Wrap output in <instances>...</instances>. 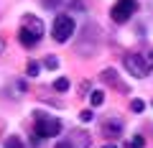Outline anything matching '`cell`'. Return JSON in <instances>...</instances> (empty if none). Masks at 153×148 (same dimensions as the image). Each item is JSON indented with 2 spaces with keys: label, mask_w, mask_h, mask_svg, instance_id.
Segmentation results:
<instances>
[{
  "label": "cell",
  "mask_w": 153,
  "mask_h": 148,
  "mask_svg": "<svg viewBox=\"0 0 153 148\" xmlns=\"http://www.w3.org/2000/svg\"><path fill=\"white\" fill-rule=\"evenodd\" d=\"M74 33V18L69 13H56L54 26H51V36H54L56 44H66Z\"/></svg>",
  "instance_id": "cell-3"
},
{
  "label": "cell",
  "mask_w": 153,
  "mask_h": 148,
  "mask_svg": "<svg viewBox=\"0 0 153 148\" xmlns=\"http://www.w3.org/2000/svg\"><path fill=\"white\" fill-rule=\"evenodd\" d=\"M125 148H146V138L143 135H133L130 141L125 143Z\"/></svg>",
  "instance_id": "cell-12"
},
{
  "label": "cell",
  "mask_w": 153,
  "mask_h": 148,
  "mask_svg": "<svg viewBox=\"0 0 153 148\" xmlns=\"http://www.w3.org/2000/svg\"><path fill=\"white\" fill-rule=\"evenodd\" d=\"M56 148H89V133L84 130H71L69 135H64Z\"/></svg>",
  "instance_id": "cell-5"
},
{
  "label": "cell",
  "mask_w": 153,
  "mask_h": 148,
  "mask_svg": "<svg viewBox=\"0 0 153 148\" xmlns=\"http://www.w3.org/2000/svg\"><path fill=\"white\" fill-rule=\"evenodd\" d=\"M79 120H82V123H89V120H92V110H82V112H79Z\"/></svg>",
  "instance_id": "cell-17"
},
{
  "label": "cell",
  "mask_w": 153,
  "mask_h": 148,
  "mask_svg": "<svg viewBox=\"0 0 153 148\" xmlns=\"http://www.w3.org/2000/svg\"><path fill=\"white\" fill-rule=\"evenodd\" d=\"M44 5L56 13H71V10H84L82 0H44Z\"/></svg>",
  "instance_id": "cell-6"
},
{
  "label": "cell",
  "mask_w": 153,
  "mask_h": 148,
  "mask_svg": "<svg viewBox=\"0 0 153 148\" xmlns=\"http://www.w3.org/2000/svg\"><path fill=\"white\" fill-rule=\"evenodd\" d=\"M151 105H153V102H151Z\"/></svg>",
  "instance_id": "cell-21"
},
{
  "label": "cell",
  "mask_w": 153,
  "mask_h": 148,
  "mask_svg": "<svg viewBox=\"0 0 153 148\" xmlns=\"http://www.w3.org/2000/svg\"><path fill=\"white\" fill-rule=\"evenodd\" d=\"M18 41H21V46H26V49H33V46L38 44L31 33H26V31H18Z\"/></svg>",
  "instance_id": "cell-9"
},
{
  "label": "cell",
  "mask_w": 153,
  "mask_h": 148,
  "mask_svg": "<svg viewBox=\"0 0 153 148\" xmlns=\"http://www.w3.org/2000/svg\"><path fill=\"white\" fill-rule=\"evenodd\" d=\"M5 148H23V143H21V138H18V135H10L5 141Z\"/></svg>",
  "instance_id": "cell-15"
},
{
  "label": "cell",
  "mask_w": 153,
  "mask_h": 148,
  "mask_svg": "<svg viewBox=\"0 0 153 148\" xmlns=\"http://www.w3.org/2000/svg\"><path fill=\"white\" fill-rule=\"evenodd\" d=\"M89 102H92V107H100V105L105 102V92L102 89H94V92L89 94Z\"/></svg>",
  "instance_id": "cell-11"
},
{
  "label": "cell",
  "mask_w": 153,
  "mask_h": 148,
  "mask_svg": "<svg viewBox=\"0 0 153 148\" xmlns=\"http://www.w3.org/2000/svg\"><path fill=\"white\" fill-rule=\"evenodd\" d=\"M130 110H133V112H143V110H146V102H143L140 97L133 100V102H130Z\"/></svg>",
  "instance_id": "cell-16"
},
{
  "label": "cell",
  "mask_w": 153,
  "mask_h": 148,
  "mask_svg": "<svg viewBox=\"0 0 153 148\" xmlns=\"http://www.w3.org/2000/svg\"><path fill=\"white\" fill-rule=\"evenodd\" d=\"M123 64H125V69L130 71L133 77L143 79V77H148V74L153 71V54L148 49H143V51H128L125 59H123Z\"/></svg>",
  "instance_id": "cell-2"
},
{
  "label": "cell",
  "mask_w": 153,
  "mask_h": 148,
  "mask_svg": "<svg viewBox=\"0 0 153 148\" xmlns=\"http://www.w3.org/2000/svg\"><path fill=\"white\" fill-rule=\"evenodd\" d=\"M54 89H59V92H66V89H69V79L66 77H59L54 82Z\"/></svg>",
  "instance_id": "cell-14"
},
{
  "label": "cell",
  "mask_w": 153,
  "mask_h": 148,
  "mask_svg": "<svg viewBox=\"0 0 153 148\" xmlns=\"http://www.w3.org/2000/svg\"><path fill=\"white\" fill-rule=\"evenodd\" d=\"M102 79H105V82H110L112 87H123L120 79L115 77V71H112V69H105V71H102ZM123 89H125V87H123Z\"/></svg>",
  "instance_id": "cell-10"
},
{
  "label": "cell",
  "mask_w": 153,
  "mask_h": 148,
  "mask_svg": "<svg viewBox=\"0 0 153 148\" xmlns=\"http://www.w3.org/2000/svg\"><path fill=\"white\" fill-rule=\"evenodd\" d=\"M133 13H138V3L135 0H117L110 10V18L115 23H128L133 18Z\"/></svg>",
  "instance_id": "cell-4"
},
{
  "label": "cell",
  "mask_w": 153,
  "mask_h": 148,
  "mask_svg": "<svg viewBox=\"0 0 153 148\" xmlns=\"http://www.w3.org/2000/svg\"><path fill=\"white\" fill-rule=\"evenodd\" d=\"M102 148H117V146H102Z\"/></svg>",
  "instance_id": "cell-20"
},
{
  "label": "cell",
  "mask_w": 153,
  "mask_h": 148,
  "mask_svg": "<svg viewBox=\"0 0 153 148\" xmlns=\"http://www.w3.org/2000/svg\"><path fill=\"white\" fill-rule=\"evenodd\" d=\"M3 49H5V41H3V39H0V54H3Z\"/></svg>",
  "instance_id": "cell-19"
},
{
  "label": "cell",
  "mask_w": 153,
  "mask_h": 148,
  "mask_svg": "<svg viewBox=\"0 0 153 148\" xmlns=\"http://www.w3.org/2000/svg\"><path fill=\"white\" fill-rule=\"evenodd\" d=\"M33 125H36V130H33L31 146H41L46 138H54V135L61 133V120H59V118L46 115V112H41V110L33 112Z\"/></svg>",
  "instance_id": "cell-1"
},
{
  "label": "cell",
  "mask_w": 153,
  "mask_h": 148,
  "mask_svg": "<svg viewBox=\"0 0 153 148\" xmlns=\"http://www.w3.org/2000/svg\"><path fill=\"white\" fill-rule=\"evenodd\" d=\"M38 74H41V64H38V61H28V77H38Z\"/></svg>",
  "instance_id": "cell-13"
},
{
  "label": "cell",
  "mask_w": 153,
  "mask_h": 148,
  "mask_svg": "<svg viewBox=\"0 0 153 148\" xmlns=\"http://www.w3.org/2000/svg\"><path fill=\"white\" fill-rule=\"evenodd\" d=\"M44 64L49 66V69H56V66H59V59H54V56H49V59H46Z\"/></svg>",
  "instance_id": "cell-18"
},
{
  "label": "cell",
  "mask_w": 153,
  "mask_h": 148,
  "mask_svg": "<svg viewBox=\"0 0 153 148\" xmlns=\"http://www.w3.org/2000/svg\"><path fill=\"white\" fill-rule=\"evenodd\" d=\"M120 133H123V123L120 120H107L102 125V135L105 138H117Z\"/></svg>",
  "instance_id": "cell-8"
},
{
  "label": "cell",
  "mask_w": 153,
  "mask_h": 148,
  "mask_svg": "<svg viewBox=\"0 0 153 148\" xmlns=\"http://www.w3.org/2000/svg\"><path fill=\"white\" fill-rule=\"evenodd\" d=\"M21 31L31 33L36 41H41V39H44V21H41V18H36V16H23Z\"/></svg>",
  "instance_id": "cell-7"
}]
</instances>
